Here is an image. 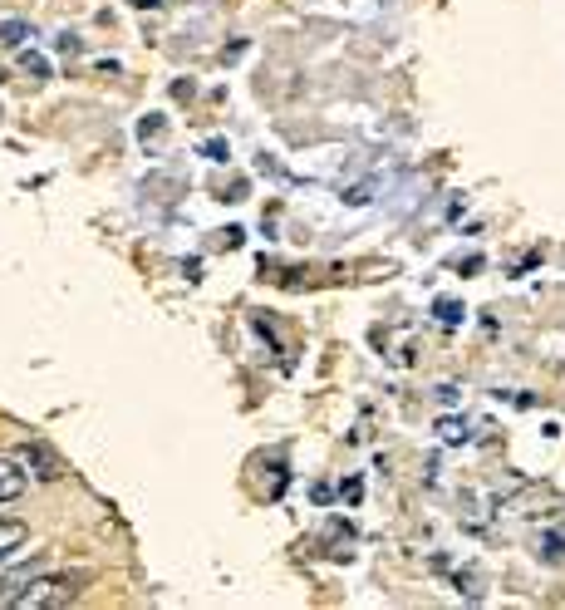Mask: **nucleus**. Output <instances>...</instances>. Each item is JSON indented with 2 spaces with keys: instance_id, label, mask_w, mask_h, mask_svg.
I'll return each instance as SVG.
<instances>
[{
  "instance_id": "9",
  "label": "nucleus",
  "mask_w": 565,
  "mask_h": 610,
  "mask_svg": "<svg viewBox=\"0 0 565 610\" xmlns=\"http://www.w3.org/2000/svg\"><path fill=\"white\" fill-rule=\"evenodd\" d=\"M20 69H25V74H35V79H45V74H50L45 55H35V50H25V55H20Z\"/></svg>"
},
{
  "instance_id": "11",
  "label": "nucleus",
  "mask_w": 565,
  "mask_h": 610,
  "mask_svg": "<svg viewBox=\"0 0 565 610\" xmlns=\"http://www.w3.org/2000/svg\"><path fill=\"white\" fill-rule=\"evenodd\" d=\"M433 310H438V320H443V325H457V320H462V305L457 301H438Z\"/></svg>"
},
{
  "instance_id": "12",
  "label": "nucleus",
  "mask_w": 565,
  "mask_h": 610,
  "mask_svg": "<svg viewBox=\"0 0 565 610\" xmlns=\"http://www.w3.org/2000/svg\"><path fill=\"white\" fill-rule=\"evenodd\" d=\"M207 158H217V163H226V158H231V148H226L222 138H212V143H207Z\"/></svg>"
},
{
  "instance_id": "5",
  "label": "nucleus",
  "mask_w": 565,
  "mask_h": 610,
  "mask_svg": "<svg viewBox=\"0 0 565 610\" xmlns=\"http://www.w3.org/2000/svg\"><path fill=\"white\" fill-rule=\"evenodd\" d=\"M35 30L25 25V20H0V45H10V50H20L25 40H30Z\"/></svg>"
},
{
  "instance_id": "4",
  "label": "nucleus",
  "mask_w": 565,
  "mask_h": 610,
  "mask_svg": "<svg viewBox=\"0 0 565 610\" xmlns=\"http://www.w3.org/2000/svg\"><path fill=\"white\" fill-rule=\"evenodd\" d=\"M35 581V571L30 566H20V571H10V576H0V606H15L20 601V591Z\"/></svg>"
},
{
  "instance_id": "3",
  "label": "nucleus",
  "mask_w": 565,
  "mask_h": 610,
  "mask_svg": "<svg viewBox=\"0 0 565 610\" xmlns=\"http://www.w3.org/2000/svg\"><path fill=\"white\" fill-rule=\"evenodd\" d=\"M25 492V468L20 458H0V502H15Z\"/></svg>"
},
{
  "instance_id": "10",
  "label": "nucleus",
  "mask_w": 565,
  "mask_h": 610,
  "mask_svg": "<svg viewBox=\"0 0 565 610\" xmlns=\"http://www.w3.org/2000/svg\"><path fill=\"white\" fill-rule=\"evenodd\" d=\"M163 128H168V119H158V114H153V119L138 123V138H143V143H148V138H163Z\"/></svg>"
},
{
  "instance_id": "8",
  "label": "nucleus",
  "mask_w": 565,
  "mask_h": 610,
  "mask_svg": "<svg viewBox=\"0 0 565 610\" xmlns=\"http://www.w3.org/2000/svg\"><path fill=\"white\" fill-rule=\"evenodd\" d=\"M438 438H443V443H467L472 428L462 424V419H443V424H438Z\"/></svg>"
},
{
  "instance_id": "1",
  "label": "nucleus",
  "mask_w": 565,
  "mask_h": 610,
  "mask_svg": "<svg viewBox=\"0 0 565 610\" xmlns=\"http://www.w3.org/2000/svg\"><path fill=\"white\" fill-rule=\"evenodd\" d=\"M79 581L84 576H35L25 591H20V610H50V606H69L79 596Z\"/></svg>"
},
{
  "instance_id": "7",
  "label": "nucleus",
  "mask_w": 565,
  "mask_h": 610,
  "mask_svg": "<svg viewBox=\"0 0 565 610\" xmlns=\"http://www.w3.org/2000/svg\"><path fill=\"white\" fill-rule=\"evenodd\" d=\"M536 551H541L546 561H565V532H546V537L536 542Z\"/></svg>"
},
{
  "instance_id": "2",
  "label": "nucleus",
  "mask_w": 565,
  "mask_h": 610,
  "mask_svg": "<svg viewBox=\"0 0 565 610\" xmlns=\"http://www.w3.org/2000/svg\"><path fill=\"white\" fill-rule=\"evenodd\" d=\"M20 463H30L35 468V478H45V483H55L59 473H64V463H59L55 453L45 448V443H30V448H20Z\"/></svg>"
},
{
  "instance_id": "13",
  "label": "nucleus",
  "mask_w": 565,
  "mask_h": 610,
  "mask_svg": "<svg viewBox=\"0 0 565 610\" xmlns=\"http://www.w3.org/2000/svg\"><path fill=\"white\" fill-rule=\"evenodd\" d=\"M457 271H462V276H477V271H482V256H467V261H457Z\"/></svg>"
},
{
  "instance_id": "14",
  "label": "nucleus",
  "mask_w": 565,
  "mask_h": 610,
  "mask_svg": "<svg viewBox=\"0 0 565 610\" xmlns=\"http://www.w3.org/2000/svg\"><path fill=\"white\" fill-rule=\"evenodd\" d=\"M133 5H158V0H133Z\"/></svg>"
},
{
  "instance_id": "6",
  "label": "nucleus",
  "mask_w": 565,
  "mask_h": 610,
  "mask_svg": "<svg viewBox=\"0 0 565 610\" xmlns=\"http://www.w3.org/2000/svg\"><path fill=\"white\" fill-rule=\"evenodd\" d=\"M20 542H25V527H20V522H0V561L20 547Z\"/></svg>"
}]
</instances>
